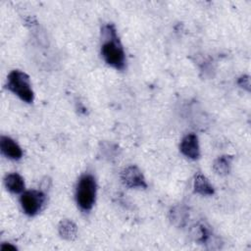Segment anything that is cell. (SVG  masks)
I'll return each instance as SVG.
<instances>
[{"mask_svg":"<svg viewBox=\"0 0 251 251\" xmlns=\"http://www.w3.org/2000/svg\"><path fill=\"white\" fill-rule=\"evenodd\" d=\"M102 38L101 54L103 59L113 68L123 70L126 66V55L114 25L109 24L103 26Z\"/></svg>","mask_w":251,"mask_h":251,"instance_id":"cell-1","label":"cell"},{"mask_svg":"<svg viewBox=\"0 0 251 251\" xmlns=\"http://www.w3.org/2000/svg\"><path fill=\"white\" fill-rule=\"evenodd\" d=\"M96 181L92 175L85 174L80 176L75 190V200L78 207L88 212L92 209L96 198Z\"/></svg>","mask_w":251,"mask_h":251,"instance_id":"cell-2","label":"cell"},{"mask_svg":"<svg viewBox=\"0 0 251 251\" xmlns=\"http://www.w3.org/2000/svg\"><path fill=\"white\" fill-rule=\"evenodd\" d=\"M7 88L26 103L33 101V91L28 75L19 70L12 71L8 75Z\"/></svg>","mask_w":251,"mask_h":251,"instance_id":"cell-3","label":"cell"},{"mask_svg":"<svg viewBox=\"0 0 251 251\" xmlns=\"http://www.w3.org/2000/svg\"><path fill=\"white\" fill-rule=\"evenodd\" d=\"M21 205L24 212L28 216H35L45 203V195L38 190H28L22 194Z\"/></svg>","mask_w":251,"mask_h":251,"instance_id":"cell-4","label":"cell"},{"mask_svg":"<svg viewBox=\"0 0 251 251\" xmlns=\"http://www.w3.org/2000/svg\"><path fill=\"white\" fill-rule=\"evenodd\" d=\"M123 183L129 188H146L147 183L141 171L136 166H128L121 174Z\"/></svg>","mask_w":251,"mask_h":251,"instance_id":"cell-5","label":"cell"},{"mask_svg":"<svg viewBox=\"0 0 251 251\" xmlns=\"http://www.w3.org/2000/svg\"><path fill=\"white\" fill-rule=\"evenodd\" d=\"M180 152L187 158L196 160L200 156V149L198 143V137L194 133L185 135L179 145Z\"/></svg>","mask_w":251,"mask_h":251,"instance_id":"cell-6","label":"cell"},{"mask_svg":"<svg viewBox=\"0 0 251 251\" xmlns=\"http://www.w3.org/2000/svg\"><path fill=\"white\" fill-rule=\"evenodd\" d=\"M0 148L1 152L9 159L19 160L23 156V151L18 143L8 136H1Z\"/></svg>","mask_w":251,"mask_h":251,"instance_id":"cell-7","label":"cell"},{"mask_svg":"<svg viewBox=\"0 0 251 251\" xmlns=\"http://www.w3.org/2000/svg\"><path fill=\"white\" fill-rule=\"evenodd\" d=\"M194 191L203 196H209L214 194V187L208 180V178L201 173H198L194 177L193 183Z\"/></svg>","mask_w":251,"mask_h":251,"instance_id":"cell-8","label":"cell"},{"mask_svg":"<svg viewBox=\"0 0 251 251\" xmlns=\"http://www.w3.org/2000/svg\"><path fill=\"white\" fill-rule=\"evenodd\" d=\"M4 183L6 188L12 193H21L25 189L24 178L16 173L7 175L4 178Z\"/></svg>","mask_w":251,"mask_h":251,"instance_id":"cell-9","label":"cell"},{"mask_svg":"<svg viewBox=\"0 0 251 251\" xmlns=\"http://www.w3.org/2000/svg\"><path fill=\"white\" fill-rule=\"evenodd\" d=\"M59 234L66 240H74L77 234V226L70 220H63L58 226Z\"/></svg>","mask_w":251,"mask_h":251,"instance_id":"cell-10","label":"cell"},{"mask_svg":"<svg viewBox=\"0 0 251 251\" xmlns=\"http://www.w3.org/2000/svg\"><path fill=\"white\" fill-rule=\"evenodd\" d=\"M191 236L199 243H207L212 237V232L205 224H198L192 228Z\"/></svg>","mask_w":251,"mask_h":251,"instance_id":"cell-11","label":"cell"},{"mask_svg":"<svg viewBox=\"0 0 251 251\" xmlns=\"http://www.w3.org/2000/svg\"><path fill=\"white\" fill-rule=\"evenodd\" d=\"M231 161L232 157L228 155H224L219 157L213 165V170L217 175L220 176H226L229 173L230 167H231Z\"/></svg>","mask_w":251,"mask_h":251,"instance_id":"cell-12","label":"cell"},{"mask_svg":"<svg viewBox=\"0 0 251 251\" xmlns=\"http://www.w3.org/2000/svg\"><path fill=\"white\" fill-rule=\"evenodd\" d=\"M170 219L175 226H182L186 223L187 211L181 206H176L171 210Z\"/></svg>","mask_w":251,"mask_h":251,"instance_id":"cell-13","label":"cell"},{"mask_svg":"<svg viewBox=\"0 0 251 251\" xmlns=\"http://www.w3.org/2000/svg\"><path fill=\"white\" fill-rule=\"evenodd\" d=\"M238 84L239 86H241L242 88H245L246 90H249L250 89V79H249V76L247 75H243L241 76L239 79H238Z\"/></svg>","mask_w":251,"mask_h":251,"instance_id":"cell-14","label":"cell"},{"mask_svg":"<svg viewBox=\"0 0 251 251\" xmlns=\"http://www.w3.org/2000/svg\"><path fill=\"white\" fill-rule=\"evenodd\" d=\"M0 249L2 250V251H6V250H17V248L15 247V246H13L12 244H10V243H3L2 245H1V247H0Z\"/></svg>","mask_w":251,"mask_h":251,"instance_id":"cell-15","label":"cell"}]
</instances>
